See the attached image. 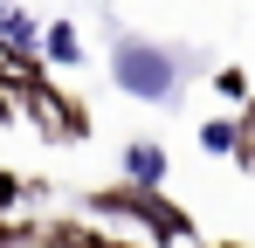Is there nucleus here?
<instances>
[{
	"label": "nucleus",
	"instance_id": "nucleus-8",
	"mask_svg": "<svg viewBox=\"0 0 255 248\" xmlns=\"http://www.w3.org/2000/svg\"><path fill=\"white\" fill-rule=\"evenodd\" d=\"M200 152L228 159V152H235V118H207V124H200Z\"/></svg>",
	"mask_w": 255,
	"mask_h": 248
},
{
	"label": "nucleus",
	"instance_id": "nucleus-4",
	"mask_svg": "<svg viewBox=\"0 0 255 248\" xmlns=\"http://www.w3.org/2000/svg\"><path fill=\"white\" fill-rule=\"evenodd\" d=\"M166 172H172L166 145H152V138H131L125 145V179L131 186H166Z\"/></svg>",
	"mask_w": 255,
	"mask_h": 248
},
{
	"label": "nucleus",
	"instance_id": "nucleus-2",
	"mask_svg": "<svg viewBox=\"0 0 255 248\" xmlns=\"http://www.w3.org/2000/svg\"><path fill=\"white\" fill-rule=\"evenodd\" d=\"M90 214L97 221H131L145 242H159V248H172V242H193V221H186V207H172V200H159V186H104V193H90Z\"/></svg>",
	"mask_w": 255,
	"mask_h": 248
},
{
	"label": "nucleus",
	"instance_id": "nucleus-10",
	"mask_svg": "<svg viewBox=\"0 0 255 248\" xmlns=\"http://www.w3.org/2000/svg\"><path fill=\"white\" fill-rule=\"evenodd\" d=\"M214 90H221V97H249V76H242V69H221Z\"/></svg>",
	"mask_w": 255,
	"mask_h": 248
},
{
	"label": "nucleus",
	"instance_id": "nucleus-9",
	"mask_svg": "<svg viewBox=\"0 0 255 248\" xmlns=\"http://www.w3.org/2000/svg\"><path fill=\"white\" fill-rule=\"evenodd\" d=\"M28 248H90V228H42L28 235Z\"/></svg>",
	"mask_w": 255,
	"mask_h": 248
},
{
	"label": "nucleus",
	"instance_id": "nucleus-1",
	"mask_svg": "<svg viewBox=\"0 0 255 248\" xmlns=\"http://www.w3.org/2000/svg\"><path fill=\"white\" fill-rule=\"evenodd\" d=\"M111 83L131 104H172L179 83H186V55L166 41H145V35H118L111 41Z\"/></svg>",
	"mask_w": 255,
	"mask_h": 248
},
{
	"label": "nucleus",
	"instance_id": "nucleus-11",
	"mask_svg": "<svg viewBox=\"0 0 255 248\" xmlns=\"http://www.w3.org/2000/svg\"><path fill=\"white\" fill-rule=\"evenodd\" d=\"M28 235H35V228H14V221L0 214V248H28Z\"/></svg>",
	"mask_w": 255,
	"mask_h": 248
},
{
	"label": "nucleus",
	"instance_id": "nucleus-12",
	"mask_svg": "<svg viewBox=\"0 0 255 248\" xmlns=\"http://www.w3.org/2000/svg\"><path fill=\"white\" fill-rule=\"evenodd\" d=\"M14 193H21V179H14V172H0V214L14 207Z\"/></svg>",
	"mask_w": 255,
	"mask_h": 248
},
{
	"label": "nucleus",
	"instance_id": "nucleus-15",
	"mask_svg": "<svg viewBox=\"0 0 255 248\" xmlns=\"http://www.w3.org/2000/svg\"><path fill=\"white\" fill-rule=\"evenodd\" d=\"M221 248H242V242H221Z\"/></svg>",
	"mask_w": 255,
	"mask_h": 248
},
{
	"label": "nucleus",
	"instance_id": "nucleus-6",
	"mask_svg": "<svg viewBox=\"0 0 255 248\" xmlns=\"http://www.w3.org/2000/svg\"><path fill=\"white\" fill-rule=\"evenodd\" d=\"M35 35H42V21H35V14L0 7V55H35Z\"/></svg>",
	"mask_w": 255,
	"mask_h": 248
},
{
	"label": "nucleus",
	"instance_id": "nucleus-3",
	"mask_svg": "<svg viewBox=\"0 0 255 248\" xmlns=\"http://www.w3.org/2000/svg\"><path fill=\"white\" fill-rule=\"evenodd\" d=\"M14 83H21V97H28V111H35V124H42L48 138H83V131H90V124H83V104H62V97L42 83V62H35L28 76H14Z\"/></svg>",
	"mask_w": 255,
	"mask_h": 248
},
{
	"label": "nucleus",
	"instance_id": "nucleus-7",
	"mask_svg": "<svg viewBox=\"0 0 255 248\" xmlns=\"http://www.w3.org/2000/svg\"><path fill=\"white\" fill-rule=\"evenodd\" d=\"M228 159L242 165V172H255V97H249V111L235 118V152H228Z\"/></svg>",
	"mask_w": 255,
	"mask_h": 248
},
{
	"label": "nucleus",
	"instance_id": "nucleus-13",
	"mask_svg": "<svg viewBox=\"0 0 255 248\" xmlns=\"http://www.w3.org/2000/svg\"><path fill=\"white\" fill-rule=\"evenodd\" d=\"M0 124H14V97L7 90H0Z\"/></svg>",
	"mask_w": 255,
	"mask_h": 248
},
{
	"label": "nucleus",
	"instance_id": "nucleus-14",
	"mask_svg": "<svg viewBox=\"0 0 255 248\" xmlns=\"http://www.w3.org/2000/svg\"><path fill=\"white\" fill-rule=\"evenodd\" d=\"M90 248H125V242H111V235H90Z\"/></svg>",
	"mask_w": 255,
	"mask_h": 248
},
{
	"label": "nucleus",
	"instance_id": "nucleus-5",
	"mask_svg": "<svg viewBox=\"0 0 255 248\" xmlns=\"http://www.w3.org/2000/svg\"><path fill=\"white\" fill-rule=\"evenodd\" d=\"M35 48L48 55V69H76V62H83V35H76L69 21H48L42 35H35Z\"/></svg>",
	"mask_w": 255,
	"mask_h": 248
}]
</instances>
